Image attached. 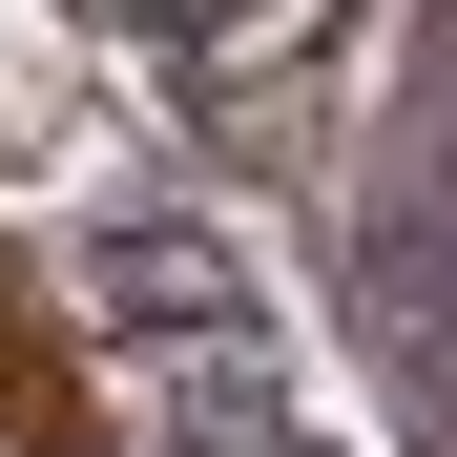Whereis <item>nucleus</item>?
Segmentation results:
<instances>
[{
    "label": "nucleus",
    "mask_w": 457,
    "mask_h": 457,
    "mask_svg": "<svg viewBox=\"0 0 457 457\" xmlns=\"http://www.w3.org/2000/svg\"><path fill=\"white\" fill-rule=\"evenodd\" d=\"M62 333H84L125 457H333L291 416V312H270L250 228H208V208H104L62 250Z\"/></svg>",
    "instance_id": "obj_1"
},
{
    "label": "nucleus",
    "mask_w": 457,
    "mask_h": 457,
    "mask_svg": "<svg viewBox=\"0 0 457 457\" xmlns=\"http://www.w3.org/2000/svg\"><path fill=\"white\" fill-rule=\"evenodd\" d=\"M353 333L416 395V436H457V0H416V62L353 145Z\"/></svg>",
    "instance_id": "obj_2"
},
{
    "label": "nucleus",
    "mask_w": 457,
    "mask_h": 457,
    "mask_svg": "<svg viewBox=\"0 0 457 457\" xmlns=\"http://www.w3.org/2000/svg\"><path fill=\"white\" fill-rule=\"evenodd\" d=\"M84 21L145 62V104H167L208 167H312L374 0H84Z\"/></svg>",
    "instance_id": "obj_3"
}]
</instances>
